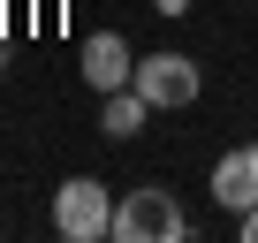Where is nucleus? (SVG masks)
Returning <instances> with one entry per match:
<instances>
[{"mask_svg": "<svg viewBox=\"0 0 258 243\" xmlns=\"http://www.w3.org/2000/svg\"><path fill=\"white\" fill-rule=\"evenodd\" d=\"M213 205L220 213H250L258 205V145H228L213 160Z\"/></svg>", "mask_w": 258, "mask_h": 243, "instance_id": "obj_4", "label": "nucleus"}, {"mask_svg": "<svg viewBox=\"0 0 258 243\" xmlns=\"http://www.w3.org/2000/svg\"><path fill=\"white\" fill-rule=\"evenodd\" d=\"M145 122H152V99H145L137 84H121V91H106V106H99V130H106V137H137Z\"/></svg>", "mask_w": 258, "mask_h": 243, "instance_id": "obj_6", "label": "nucleus"}, {"mask_svg": "<svg viewBox=\"0 0 258 243\" xmlns=\"http://www.w3.org/2000/svg\"><path fill=\"white\" fill-rule=\"evenodd\" d=\"M152 8H160V16H190V0H152Z\"/></svg>", "mask_w": 258, "mask_h": 243, "instance_id": "obj_8", "label": "nucleus"}, {"mask_svg": "<svg viewBox=\"0 0 258 243\" xmlns=\"http://www.w3.org/2000/svg\"><path fill=\"white\" fill-rule=\"evenodd\" d=\"M129 84L152 99V114H167V106H198V91H205V69H198L190 53H145Z\"/></svg>", "mask_w": 258, "mask_h": 243, "instance_id": "obj_3", "label": "nucleus"}, {"mask_svg": "<svg viewBox=\"0 0 258 243\" xmlns=\"http://www.w3.org/2000/svg\"><path fill=\"white\" fill-rule=\"evenodd\" d=\"M53 235H69V243L114 235V190H106L99 175H69V183L53 190Z\"/></svg>", "mask_w": 258, "mask_h": 243, "instance_id": "obj_1", "label": "nucleus"}, {"mask_svg": "<svg viewBox=\"0 0 258 243\" xmlns=\"http://www.w3.org/2000/svg\"><path fill=\"white\" fill-rule=\"evenodd\" d=\"M129 76H137V53H129V38H114V31H99L91 46H84V84L106 99V91H121Z\"/></svg>", "mask_w": 258, "mask_h": 243, "instance_id": "obj_5", "label": "nucleus"}, {"mask_svg": "<svg viewBox=\"0 0 258 243\" xmlns=\"http://www.w3.org/2000/svg\"><path fill=\"white\" fill-rule=\"evenodd\" d=\"M182 228H190V220H182L175 190H160V183L129 190V198L114 205V235H121V243H175Z\"/></svg>", "mask_w": 258, "mask_h": 243, "instance_id": "obj_2", "label": "nucleus"}, {"mask_svg": "<svg viewBox=\"0 0 258 243\" xmlns=\"http://www.w3.org/2000/svg\"><path fill=\"white\" fill-rule=\"evenodd\" d=\"M235 228H243V243H258V205H250V213H235Z\"/></svg>", "mask_w": 258, "mask_h": 243, "instance_id": "obj_7", "label": "nucleus"}]
</instances>
